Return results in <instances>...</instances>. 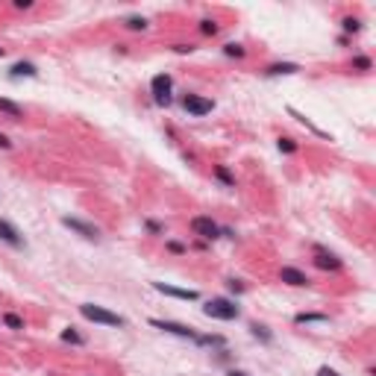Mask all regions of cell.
Segmentation results:
<instances>
[{"instance_id":"9c48e42d","label":"cell","mask_w":376,"mask_h":376,"mask_svg":"<svg viewBox=\"0 0 376 376\" xmlns=\"http://www.w3.org/2000/svg\"><path fill=\"white\" fill-rule=\"evenodd\" d=\"M156 291L168 294V297H179V300H197V291H185V288H174V285H165V282H153Z\"/></svg>"},{"instance_id":"4fadbf2b","label":"cell","mask_w":376,"mask_h":376,"mask_svg":"<svg viewBox=\"0 0 376 376\" xmlns=\"http://www.w3.org/2000/svg\"><path fill=\"white\" fill-rule=\"evenodd\" d=\"M38 71H35V65L32 62H18V65H12V76H35Z\"/></svg>"},{"instance_id":"7a4b0ae2","label":"cell","mask_w":376,"mask_h":376,"mask_svg":"<svg viewBox=\"0 0 376 376\" xmlns=\"http://www.w3.org/2000/svg\"><path fill=\"white\" fill-rule=\"evenodd\" d=\"M203 312H206L209 318H218V321H235V318H238V306H235L232 300H224V297L209 300Z\"/></svg>"},{"instance_id":"ac0fdd59","label":"cell","mask_w":376,"mask_h":376,"mask_svg":"<svg viewBox=\"0 0 376 376\" xmlns=\"http://www.w3.org/2000/svg\"><path fill=\"white\" fill-rule=\"evenodd\" d=\"M341 26H344L347 32H359V29H362V24H359L356 18H344V21H341Z\"/></svg>"},{"instance_id":"e0dca14e","label":"cell","mask_w":376,"mask_h":376,"mask_svg":"<svg viewBox=\"0 0 376 376\" xmlns=\"http://www.w3.org/2000/svg\"><path fill=\"white\" fill-rule=\"evenodd\" d=\"M126 26H129V29H144V26H147V21H144V18H138V15H132V18H126Z\"/></svg>"},{"instance_id":"d4e9b609","label":"cell","mask_w":376,"mask_h":376,"mask_svg":"<svg viewBox=\"0 0 376 376\" xmlns=\"http://www.w3.org/2000/svg\"><path fill=\"white\" fill-rule=\"evenodd\" d=\"M168 250H171V253H185V244H179V241H168Z\"/></svg>"},{"instance_id":"5bb4252c","label":"cell","mask_w":376,"mask_h":376,"mask_svg":"<svg viewBox=\"0 0 376 376\" xmlns=\"http://www.w3.org/2000/svg\"><path fill=\"white\" fill-rule=\"evenodd\" d=\"M300 68L294 65V62H282V65H271L265 74H271V76H276V74H297Z\"/></svg>"},{"instance_id":"9a60e30c","label":"cell","mask_w":376,"mask_h":376,"mask_svg":"<svg viewBox=\"0 0 376 376\" xmlns=\"http://www.w3.org/2000/svg\"><path fill=\"white\" fill-rule=\"evenodd\" d=\"M3 324H6L9 329H15V332H18V329H24V321H21L15 312H6V315H3Z\"/></svg>"},{"instance_id":"3957f363","label":"cell","mask_w":376,"mask_h":376,"mask_svg":"<svg viewBox=\"0 0 376 376\" xmlns=\"http://www.w3.org/2000/svg\"><path fill=\"white\" fill-rule=\"evenodd\" d=\"M191 232H194V235H200L203 241H212V238H218V235H221V226H218L212 218L197 215V218H191Z\"/></svg>"},{"instance_id":"44dd1931","label":"cell","mask_w":376,"mask_h":376,"mask_svg":"<svg viewBox=\"0 0 376 376\" xmlns=\"http://www.w3.org/2000/svg\"><path fill=\"white\" fill-rule=\"evenodd\" d=\"M297 324H312V321H326V315H297Z\"/></svg>"},{"instance_id":"52a82bcc","label":"cell","mask_w":376,"mask_h":376,"mask_svg":"<svg viewBox=\"0 0 376 376\" xmlns=\"http://www.w3.org/2000/svg\"><path fill=\"white\" fill-rule=\"evenodd\" d=\"M156 329H162V332H171V335H179V338H188V341H197L200 335L191 329V326H182V324H171V321H150Z\"/></svg>"},{"instance_id":"277c9868","label":"cell","mask_w":376,"mask_h":376,"mask_svg":"<svg viewBox=\"0 0 376 376\" xmlns=\"http://www.w3.org/2000/svg\"><path fill=\"white\" fill-rule=\"evenodd\" d=\"M171 85H174V79H171L168 74L153 76L150 91H153V97H156V103H159V106H168V103H171Z\"/></svg>"},{"instance_id":"ba28073f","label":"cell","mask_w":376,"mask_h":376,"mask_svg":"<svg viewBox=\"0 0 376 376\" xmlns=\"http://www.w3.org/2000/svg\"><path fill=\"white\" fill-rule=\"evenodd\" d=\"M279 279L288 282V285H297V288L309 285V276H306L303 271H297V268H282V271H279Z\"/></svg>"},{"instance_id":"d6986e66","label":"cell","mask_w":376,"mask_h":376,"mask_svg":"<svg viewBox=\"0 0 376 376\" xmlns=\"http://www.w3.org/2000/svg\"><path fill=\"white\" fill-rule=\"evenodd\" d=\"M200 32L203 35H215L218 32V24L215 21H200Z\"/></svg>"},{"instance_id":"f546056e","label":"cell","mask_w":376,"mask_h":376,"mask_svg":"<svg viewBox=\"0 0 376 376\" xmlns=\"http://www.w3.org/2000/svg\"><path fill=\"white\" fill-rule=\"evenodd\" d=\"M229 376H250V374H244V371H229Z\"/></svg>"},{"instance_id":"5b68a950","label":"cell","mask_w":376,"mask_h":376,"mask_svg":"<svg viewBox=\"0 0 376 376\" xmlns=\"http://www.w3.org/2000/svg\"><path fill=\"white\" fill-rule=\"evenodd\" d=\"M182 106H185V112L194 115V118H203V115H209V112L215 109V103H212L209 97H200V94H185Z\"/></svg>"},{"instance_id":"f1b7e54d","label":"cell","mask_w":376,"mask_h":376,"mask_svg":"<svg viewBox=\"0 0 376 376\" xmlns=\"http://www.w3.org/2000/svg\"><path fill=\"white\" fill-rule=\"evenodd\" d=\"M318 376H338V374H335V371H329V368H321V371H318Z\"/></svg>"},{"instance_id":"8992f818","label":"cell","mask_w":376,"mask_h":376,"mask_svg":"<svg viewBox=\"0 0 376 376\" xmlns=\"http://www.w3.org/2000/svg\"><path fill=\"white\" fill-rule=\"evenodd\" d=\"M62 224L68 226V229H74L76 235H82V238H88V241H97L100 238V229L94 226V224H85V221H79V218H62Z\"/></svg>"},{"instance_id":"603a6c76","label":"cell","mask_w":376,"mask_h":376,"mask_svg":"<svg viewBox=\"0 0 376 376\" xmlns=\"http://www.w3.org/2000/svg\"><path fill=\"white\" fill-rule=\"evenodd\" d=\"M279 150H282V153H294V150H297V144H294L291 138H279Z\"/></svg>"},{"instance_id":"30bf717a","label":"cell","mask_w":376,"mask_h":376,"mask_svg":"<svg viewBox=\"0 0 376 376\" xmlns=\"http://www.w3.org/2000/svg\"><path fill=\"white\" fill-rule=\"evenodd\" d=\"M0 241H6V244H12V247H24V238H21L18 229H15L12 224H6V221H0Z\"/></svg>"},{"instance_id":"8fae6325","label":"cell","mask_w":376,"mask_h":376,"mask_svg":"<svg viewBox=\"0 0 376 376\" xmlns=\"http://www.w3.org/2000/svg\"><path fill=\"white\" fill-rule=\"evenodd\" d=\"M315 265H318V268H324V271H338V268H341V259H335L332 253L318 250V253H315Z\"/></svg>"},{"instance_id":"ffe728a7","label":"cell","mask_w":376,"mask_h":376,"mask_svg":"<svg viewBox=\"0 0 376 376\" xmlns=\"http://www.w3.org/2000/svg\"><path fill=\"white\" fill-rule=\"evenodd\" d=\"M224 53H226V56L241 59V56H244V47H241V44H226V47H224Z\"/></svg>"},{"instance_id":"83f0119b","label":"cell","mask_w":376,"mask_h":376,"mask_svg":"<svg viewBox=\"0 0 376 376\" xmlns=\"http://www.w3.org/2000/svg\"><path fill=\"white\" fill-rule=\"evenodd\" d=\"M0 147H3V150H9V147H12V141H9L6 135H0Z\"/></svg>"},{"instance_id":"cb8c5ba5","label":"cell","mask_w":376,"mask_h":376,"mask_svg":"<svg viewBox=\"0 0 376 376\" xmlns=\"http://www.w3.org/2000/svg\"><path fill=\"white\" fill-rule=\"evenodd\" d=\"M353 65H356V68H362V71H371V59H365V56L353 59Z\"/></svg>"},{"instance_id":"2e32d148","label":"cell","mask_w":376,"mask_h":376,"mask_svg":"<svg viewBox=\"0 0 376 376\" xmlns=\"http://www.w3.org/2000/svg\"><path fill=\"white\" fill-rule=\"evenodd\" d=\"M215 176H218V179H221V182H226V185H229V188H232V185H235V179H232V174H229V171H226V168H224V165H218V168H215Z\"/></svg>"},{"instance_id":"4316f807","label":"cell","mask_w":376,"mask_h":376,"mask_svg":"<svg viewBox=\"0 0 376 376\" xmlns=\"http://www.w3.org/2000/svg\"><path fill=\"white\" fill-rule=\"evenodd\" d=\"M15 6H18V9H29L32 3H29V0H15Z\"/></svg>"},{"instance_id":"7c38bea8","label":"cell","mask_w":376,"mask_h":376,"mask_svg":"<svg viewBox=\"0 0 376 376\" xmlns=\"http://www.w3.org/2000/svg\"><path fill=\"white\" fill-rule=\"evenodd\" d=\"M0 112H3V115H9V118H15V121H18V118H24V109H21L18 103L6 100V97H0Z\"/></svg>"},{"instance_id":"4dcf8cb0","label":"cell","mask_w":376,"mask_h":376,"mask_svg":"<svg viewBox=\"0 0 376 376\" xmlns=\"http://www.w3.org/2000/svg\"><path fill=\"white\" fill-rule=\"evenodd\" d=\"M0 56H3V47H0Z\"/></svg>"},{"instance_id":"484cf974","label":"cell","mask_w":376,"mask_h":376,"mask_svg":"<svg viewBox=\"0 0 376 376\" xmlns=\"http://www.w3.org/2000/svg\"><path fill=\"white\" fill-rule=\"evenodd\" d=\"M147 229H150V232H162V226H159L156 221H147Z\"/></svg>"},{"instance_id":"7402d4cb","label":"cell","mask_w":376,"mask_h":376,"mask_svg":"<svg viewBox=\"0 0 376 376\" xmlns=\"http://www.w3.org/2000/svg\"><path fill=\"white\" fill-rule=\"evenodd\" d=\"M62 341H71V344H82V335H76L74 329H65V332H62Z\"/></svg>"},{"instance_id":"6da1fadb","label":"cell","mask_w":376,"mask_h":376,"mask_svg":"<svg viewBox=\"0 0 376 376\" xmlns=\"http://www.w3.org/2000/svg\"><path fill=\"white\" fill-rule=\"evenodd\" d=\"M79 315H82L85 321L103 324V326H124V324H126L121 315H115V312H109V309H103V306H94V303H82V306H79Z\"/></svg>"}]
</instances>
